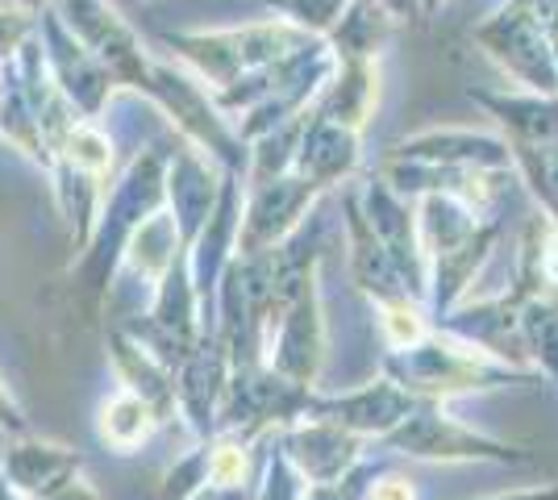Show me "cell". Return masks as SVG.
Wrapping results in <instances>:
<instances>
[{
	"label": "cell",
	"instance_id": "cell-1",
	"mask_svg": "<svg viewBox=\"0 0 558 500\" xmlns=\"http://www.w3.org/2000/svg\"><path fill=\"white\" fill-rule=\"evenodd\" d=\"M384 376L396 388H404L413 401H434V405H450L459 397H484V392H500V388L542 383V376H534V371L505 367V363H496L484 351H475V346H466L442 330H429L409 351H388Z\"/></svg>",
	"mask_w": 558,
	"mask_h": 500
},
{
	"label": "cell",
	"instance_id": "cell-2",
	"mask_svg": "<svg viewBox=\"0 0 558 500\" xmlns=\"http://www.w3.org/2000/svg\"><path fill=\"white\" fill-rule=\"evenodd\" d=\"M167 47H175L213 88H233L251 75L276 68L279 59L296 54L304 42H313L288 22H258L238 29H213V34H163Z\"/></svg>",
	"mask_w": 558,
	"mask_h": 500
},
{
	"label": "cell",
	"instance_id": "cell-3",
	"mask_svg": "<svg viewBox=\"0 0 558 500\" xmlns=\"http://www.w3.org/2000/svg\"><path fill=\"white\" fill-rule=\"evenodd\" d=\"M375 447L388 454L417 459V463H500V467L534 463V454L525 447L480 434V429H471L450 408L434 405V401H417L413 413L392 434H384Z\"/></svg>",
	"mask_w": 558,
	"mask_h": 500
},
{
	"label": "cell",
	"instance_id": "cell-4",
	"mask_svg": "<svg viewBox=\"0 0 558 500\" xmlns=\"http://www.w3.org/2000/svg\"><path fill=\"white\" fill-rule=\"evenodd\" d=\"M313 392L296 388L283 376H276L267 363L263 367H238L226 380L221 405H217V434H233L258 442L276 429H288L308 417Z\"/></svg>",
	"mask_w": 558,
	"mask_h": 500
},
{
	"label": "cell",
	"instance_id": "cell-5",
	"mask_svg": "<svg viewBox=\"0 0 558 500\" xmlns=\"http://www.w3.org/2000/svg\"><path fill=\"white\" fill-rule=\"evenodd\" d=\"M475 42L488 59L534 96H558V47L555 38L517 4L505 0L492 17L475 25Z\"/></svg>",
	"mask_w": 558,
	"mask_h": 500
},
{
	"label": "cell",
	"instance_id": "cell-6",
	"mask_svg": "<svg viewBox=\"0 0 558 500\" xmlns=\"http://www.w3.org/2000/svg\"><path fill=\"white\" fill-rule=\"evenodd\" d=\"M359 205H363V217H367V225H372V234L379 239V246L388 251V259H392L404 292L417 305H425L429 301V263H425V246H421V234H417V209H413V200L396 196L379 175H367L359 184Z\"/></svg>",
	"mask_w": 558,
	"mask_h": 500
},
{
	"label": "cell",
	"instance_id": "cell-7",
	"mask_svg": "<svg viewBox=\"0 0 558 500\" xmlns=\"http://www.w3.org/2000/svg\"><path fill=\"white\" fill-rule=\"evenodd\" d=\"M326 346H329V333H326V305H322V280H313V284L304 288L301 296L283 309L276 333H271V342H267L263 363H267L276 376H283L288 383L317 392L322 363H326Z\"/></svg>",
	"mask_w": 558,
	"mask_h": 500
},
{
	"label": "cell",
	"instance_id": "cell-8",
	"mask_svg": "<svg viewBox=\"0 0 558 500\" xmlns=\"http://www.w3.org/2000/svg\"><path fill=\"white\" fill-rule=\"evenodd\" d=\"M322 196H326V192L317 188V184H308L296 171L255 184L251 196H246V205H242L238 255H242V259H255L263 251L279 246V242L301 225L304 217L313 214V205H317Z\"/></svg>",
	"mask_w": 558,
	"mask_h": 500
},
{
	"label": "cell",
	"instance_id": "cell-9",
	"mask_svg": "<svg viewBox=\"0 0 558 500\" xmlns=\"http://www.w3.org/2000/svg\"><path fill=\"white\" fill-rule=\"evenodd\" d=\"M434 330L484 351V355L505 363V367L534 371L530 358H525V342H521V296L512 288H505L500 296H484V301H459L446 317L434 321Z\"/></svg>",
	"mask_w": 558,
	"mask_h": 500
},
{
	"label": "cell",
	"instance_id": "cell-10",
	"mask_svg": "<svg viewBox=\"0 0 558 500\" xmlns=\"http://www.w3.org/2000/svg\"><path fill=\"white\" fill-rule=\"evenodd\" d=\"M276 447L283 451V459L296 467V476L317 488V484H338L342 476H350L363 459H367V442L347 434L333 422L322 417H304L296 426L279 429Z\"/></svg>",
	"mask_w": 558,
	"mask_h": 500
},
{
	"label": "cell",
	"instance_id": "cell-11",
	"mask_svg": "<svg viewBox=\"0 0 558 500\" xmlns=\"http://www.w3.org/2000/svg\"><path fill=\"white\" fill-rule=\"evenodd\" d=\"M413 397L404 388H396L388 376L363 383V388H350V392H338V397H326V392H313L308 401V417H322V422H333L347 434L363 438V442H379L384 434H392L409 413H413Z\"/></svg>",
	"mask_w": 558,
	"mask_h": 500
},
{
	"label": "cell",
	"instance_id": "cell-12",
	"mask_svg": "<svg viewBox=\"0 0 558 500\" xmlns=\"http://www.w3.org/2000/svg\"><path fill=\"white\" fill-rule=\"evenodd\" d=\"M230 380V355L217 330H201L192 355L175 371V405L187 417V429L196 442H209L217 434V405Z\"/></svg>",
	"mask_w": 558,
	"mask_h": 500
},
{
	"label": "cell",
	"instance_id": "cell-13",
	"mask_svg": "<svg viewBox=\"0 0 558 500\" xmlns=\"http://www.w3.org/2000/svg\"><path fill=\"white\" fill-rule=\"evenodd\" d=\"M80 467H84V459L71 447L43 442L34 434L0 438V472L22 500H47L63 492L71 479H80Z\"/></svg>",
	"mask_w": 558,
	"mask_h": 500
},
{
	"label": "cell",
	"instance_id": "cell-14",
	"mask_svg": "<svg viewBox=\"0 0 558 500\" xmlns=\"http://www.w3.org/2000/svg\"><path fill=\"white\" fill-rule=\"evenodd\" d=\"M342 230H347V263H350V280L359 284V292L372 301L375 309H388V305H400V301H413L400 276H396L388 251L379 246V239L372 234L367 217H363V205H359V188L350 184L342 188Z\"/></svg>",
	"mask_w": 558,
	"mask_h": 500
},
{
	"label": "cell",
	"instance_id": "cell-15",
	"mask_svg": "<svg viewBox=\"0 0 558 500\" xmlns=\"http://www.w3.org/2000/svg\"><path fill=\"white\" fill-rule=\"evenodd\" d=\"M388 159L434 167H463V171H509L512 155L505 138L475 134V130H421L413 138H400Z\"/></svg>",
	"mask_w": 558,
	"mask_h": 500
},
{
	"label": "cell",
	"instance_id": "cell-16",
	"mask_svg": "<svg viewBox=\"0 0 558 500\" xmlns=\"http://www.w3.org/2000/svg\"><path fill=\"white\" fill-rule=\"evenodd\" d=\"M217 192H221V171L196 150V146H175L167 155V196H171V209H175V234L180 246H192L201 225L209 221L213 205H217Z\"/></svg>",
	"mask_w": 558,
	"mask_h": 500
},
{
	"label": "cell",
	"instance_id": "cell-17",
	"mask_svg": "<svg viewBox=\"0 0 558 500\" xmlns=\"http://www.w3.org/2000/svg\"><path fill=\"white\" fill-rule=\"evenodd\" d=\"M471 100L500 121L509 150H558V96L534 93H484L471 88Z\"/></svg>",
	"mask_w": 558,
	"mask_h": 500
},
{
	"label": "cell",
	"instance_id": "cell-18",
	"mask_svg": "<svg viewBox=\"0 0 558 500\" xmlns=\"http://www.w3.org/2000/svg\"><path fill=\"white\" fill-rule=\"evenodd\" d=\"M500 234H505V221L492 217V221L480 225L475 239H466L463 246H454V251H446L438 259H429V301H425L429 321H438V317H446L459 301H466V292L475 284V276L484 271V263L492 259Z\"/></svg>",
	"mask_w": 558,
	"mask_h": 500
},
{
	"label": "cell",
	"instance_id": "cell-19",
	"mask_svg": "<svg viewBox=\"0 0 558 500\" xmlns=\"http://www.w3.org/2000/svg\"><path fill=\"white\" fill-rule=\"evenodd\" d=\"M359 159H363V134L354 130H342L333 121H322L317 113L304 125L301 150H296V163L292 171L304 175L308 184H317L322 192L342 188L350 175L359 171Z\"/></svg>",
	"mask_w": 558,
	"mask_h": 500
},
{
	"label": "cell",
	"instance_id": "cell-20",
	"mask_svg": "<svg viewBox=\"0 0 558 500\" xmlns=\"http://www.w3.org/2000/svg\"><path fill=\"white\" fill-rule=\"evenodd\" d=\"M375 105H379V59H347V63L333 59V75L326 80L313 113L342 130L363 134Z\"/></svg>",
	"mask_w": 558,
	"mask_h": 500
},
{
	"label": "cell",
	"instance_id": "cell-21",
	"mask_svg": "<svg viewBox=\"0 0 558 500\" xmlns=\"http://www.w3.org/2000/svg\"><path fill=\"white\" fill-rule=\"evenodd\" d=\"M109 346H113V363H117V376H121V388L134 392V397H142L146 405L155 408V417L167 426V422L180 413V405H175V376L167 371L163 363H155L134 338H125L117 326H113V333H109Z\"/></svg>",
	"mask_w": 558,
	"mask_h": 500
},
{
	"label": "cell",
	"instance_id": "cell-22",
	"mask_svg": "<svg viewBox=\"0 0 558 500\" xmlns=\"http://www.w3.org/2000/svg\"><path fill=\"white\" fill-rule=\"evenodd\" d=\"M512 292L525 301H546L558 309V221L555 217H530L521 234V263Z\"/></svg>",
	"mask_w": 558,
	"mask_h": 500
},
{
	"label": "cell",
	"instance_id": "cell-23",
	"mask_svg": "<svg viewBox=\"0 0 558 500\" xmlns=\"http://www.w3.org/2000/svg\"><path fill=\"white\" fill-rule=\"evenodd\" d=\"M396 25L400 22L379 0H350L338 25L322 42H326L338 63H347V59H379V50L396 38Z\"/></svg>",
	"mask_w": 558,
	"mask_h": 500
},
{
	"label": "cell",
	"instance_id": "cell-24",
	"mask_svg": "<svg viewBox=\"0 0 558 500\" xmlns=\"http://www.w3.org/2000/svg\"><path fill=\"white\" fill-rule=\"evenodd\" d=\"M163 426L159 417H155V408L146 405L142 397L134 392H113L100 413H96V434H100V442L117 454H134L142 442H150L155 438V429Z\"/></svg>",
	"mask_w": 558,
	"mask_h": 500
},
{
	"label": "cell",
	"instance_id": "cell-25",
	"mask_svg": "<svg viewBox=\"0 0 558 500\" xmlns=\"http://www.w3.org/2000/svg\"><path fill=\"white\" fill-rule=\"evenodd\" d=\"M47 38H50V54H54V68H59V80L71 84L68 93L80 100L84 113H96L105 93H109V80H113V75L105 72L88 50H80L75 42H68V34L59 29L54 17H47Z\"/></svg>",
	"mask_w": 558,
	"mask_h": 500
},
{
	"label": "cell",
	"instance_id": "cell-26",
	"mask_svg": "<svg viewBox=\"0 0 558 500\" xmlns=\"http://www.w3.org/2000/svg\"><path fill=\"white\" fill-rule=\"evenodd\" d=\"M521 342L525 358L546 383L558 392V309L546 301H525L521 296Z\"/></svg>",
	"mask_w": 558,
	"mask_h": 500
},
{
	"label": "cell",
	"instance_id": "cell-27",
	"mask_svg": "<svg viewBox=\"0 0 558 500\" xmlns=\"http://www.w3.org/2000/svg\"><path fill=\"white\" fill-rule=\"evenodd\" d=\"M509 155L546 217L558 221V150H509Z\"/></svg>",
	"mask_w": 558,
	"mask_h": 500
},
{
	"label": "cell",
	"instance_id": "cell-28",
	"mask_svg": "<svg viewBox=\"0 0 558 500\" xmlns=\"http://www.w3.org/2000/svg\"><path fill=\"white\" fill-rule=\"evenodd\" d=\"M258 4L276 9L283 22L296 25L308 38H326L329 29L338 25V17H342V9H347L350 0H258Z\"/></svg>",
	"mask_w": 558,
	"mask_h": 500
},
{
	"label": "cell",
	"instance_id": "cell-29",
	"mask_svg": "<svg viewBox=\"0 0 558 500\" xmlns=\"http://www.w3.org/2000/svg\"><path fill=\"white\" fill-rule=\"evenodd\" d=\"M209 479V442H196L184 459H175L163 472V484H159V497L163 500H192Z\"/></svg>",
	"mask_w": 558,
	"mask_h": 500
},
{
	"label": "cell",
	"instance_id": "cell-30",
	"mask_svg": "<svg viewBox=\"0 0 558 500\" xmlns=\"http://www.w3.org/2000/svg\"><path fill=\"white\" fill-rule=\"evenodd\" d=\"M276 434L267 438V451H263V476H258L255 500H301L308 484H304V479L296 476V467L283 459V451L276 447Z\"/></svg>",
	"mask_w": 558,
	"mask_h": 500
},
{
	"label": "cell",
	"instance_id": "cell-31",
	"mask_svg": "<svg viewBox=\"0 0 558 500\" xmlns=\"http://www.w3.org/2000/svg\"><path fill=\"white\" fill-rule=\"evenodd\" d=\"M384 467L372 463V459H363L350 476H342L338 484H317V488H304L301 500H363L367 497V488H372V479L379 476Z\"/></svg>",
	"mask_w": 558,
	"mask_h": 500
},
{
	"label": "cell",
	"instance_id": "cell-32",
	"mask_svg": "<svg viewBox=\"0 0 558 500\" xmlns=\"http://www.w3.org/2000/svg\"><path fill=\"white\" fill-rule=\"evenodd\" d=\"M363 500H417V484L400 472H379Z\"/></svg>",
	"mask_w": 558,
	"mask_h": 500
},
{
	"label": "cell",
	"instance_id": "cell-33",
	"mask_svg": "<svg viewBox=\"0 0 558 500\" xmlns=\"http://www.w3.org/2000/svg\"><path fill=\"white\" fill-rule=\"evenodd\" d=\"M517 4L555 38V47H558V0H517Z\"/></svg>",
	"mask_w": 558,
	"mask_h": 500
},
{
	"label": "cell",
	"instance_id": "cell-34",
	"mask_svg": "<svg viewBox=\"0 0 558 500\" xmlns=\"http://www.w3.org/2000/svg\"><path fill=\"white\" fill-rule=\"evenodd\" d=\"M475 500H558V479L546 488H525V492H496V497H475Z\"/></svg>",
	"mask_w": 558,
	"mask_h": 500
},
{
	"label": "cell",
	"instance_id": "cell-35",
	"mask_svg": "<svg viewBox=\"0 0 558 500\" xmlns=\"http://www.w3.org/2000/svg\"><path fill=\"white\" fill-rule=\"evenodd\" d=\"M258 484L255 488H201L192 500H255Z\"/></svg>",
	"mask_w": 558,
	"mask_h": 500
},
{
	"label": "cell",
	"instance_id": "cell-36",
	"mask_svg": "<svg viewBox=\"0 0 558 500\" xmlns=\"http://www.w3.org/2000/svg\"><path fill=\"white\" fill-rule=\"evenodd\" d=\"M396 22H421V0H379Z\"/></svg>",
	"mask_w": 558,
	"mask_h": 500
},
{
	"label": "cell",
	"instance_id": "cell-37",
	"mask_svg": "<svg viewBox=\"0 0 558 500\" xmlns=\"http://www.w3.org/2000/svg\"><path fill=\"white\" fill-rule=\"evenodd\" d=\"M442 4H450V0H421V22H425V17H434Z\"/></svg>",
	"mask_w": 558,
	"mask_h": 500
},
{
	"label": "cell",
	"instance_id": "cell-38",
	"mask_svg": "<svg viewBox=\"0 0 558 500\" xmlns=\"http://www.w3.org/2000/svg\"><path fill=\"white\" fill-rule=\"evenodd\" d=\"M0 500H22L17 492H13V484L4 479V472H0Z\"/></svg>",
	"mask_w": 558,
	"mask_h": 500
},
{
	"label": "cell",
	"instance_id": "cell-39",
	"mask_svg": "<svg viewBox=\"0 0 558 500\" xmlns=\"http://www.w3.org/2000/svg\"><path fill=\"white\" fill-rule=\"evenodd\" d=\"M17 4H43V0H17Z\"/></svg>",
	"mask_w": 558,
	"mask_h": 500
}]
</instances>
